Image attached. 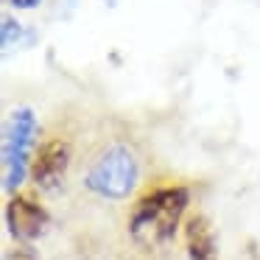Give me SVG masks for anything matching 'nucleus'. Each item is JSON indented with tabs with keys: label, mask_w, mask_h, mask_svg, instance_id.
<instances>
[{
	"label": "nucleus",
	"mask_w": 260,
	"mask_h": 260,
	"mask_svg": "<svg viewBox=\"0 0 260 260\" xmlns=\"http://www.w3.org/2000/svg\"><path fill=\"white\" fill-rule=\"evenodd\" d=\"M185 187H159L143 196L129 215V232L140 246H159L174 238L187 207Z\"/></svg>",
	"instance_id": "1"
},
{
	"label": "nucleus",
	"mask_w": 260,
	"mask_h": 260,
	"mask_svg": "<svg viewBox=\"0 0 260 260\" xmlns=\"http://www.w3.org/2000/svg\"><path fill=\"white\" fill-rule=\"evenodd\" d=\"M37 137V118L28 107H20L12 112L3 135V187L9 193L23 185L28 174L31 151H34Z\"/></svg>",
	"instance_id": "2"
},
{
	"label": "nucleus",
	"mask_w": 260,
	"mask_h": 260,
	"mask_svg": "<svg viewBox=\"0 0 260 260\" xmlns=\"http://www.w3.org/2000/svg\"><path fill=\"white\" fill-rule=\"evenodd\" d=\"M137 185V159L126 146H112L87 171V187L104 199H126Z\"/></svg>",
	"instance_id": "3"
},
{
	"label": "nucleus",
	"mask_w": 260,
	"mask_h": 260,
	"mask_svg": "<svg viewBox=\"0 0 260 260\" xmlns=\"http://www.w3.org/2000/svg\"><path fill=\"white\" fill-rule=\"evenodd\" d=\"M6 224L17 241L31 243L45 232L48 226V213L42 204H37L31 196H14L6 204Z\"/></svg>",
	"instance_id": "4"
},
{
	"label": "nucleus",
	"mask_w": 260,
	"mask_h": 260,
	"mask_svg": "<svg viewBox=\"0 0 260 260\" xmlns=\"http://www.w3.org/2000/svg\"><path fill=\"white\" fill-rule=\"evenodd\" d=\"M70 162V148L64 140L53 137V140L42 143L40 151L34 157V165H31V176L40 187H56L62 182L64 171H68Z\"/></svg>",
	"instance_id": "5"
},
{
	"label": "nucleus",
	"mask_w": 260,
	"mask_h": 260,
	"mask_svg": "<svg viewBox=\"0 0 260 260\" xmlns=\"http://www.w3.org/2000/svg\"><path fill=\"white\" fill-rule=\"evenodd\" d=\"M185 243L190 260H218V249H215L213 226L204 215H193L185 224Z\"/></svg>",
	"instance_id": "6"
},
{
	"label": "nucleus",
	"mask_w": 260,
	"mask_h": 260,
	"mask_svg": "<svg viewBox=\"0 0 260 260\" xmlns=\"http://www.w3.org/2000/svg\"><path fill=\"white\" fill-rule=\"evenodd\" d=\"M20 34H23V28L17 25V20H12V17H3V45H12V42H17L20 40Z\"/></svg>",
	"instance_id": "7"
},
{
	"label": "nucleus",
	"mask_w": 260,
	"mask_h": 260,
	"mask_svg": "<svg viewBox=\"0 0 260 260\" xmlns=\"http://www.w3.org/2000/svg\"><path fill=\"white\" fill-rule=\"evenodd\" d=\"M9 260H37V254L31 252L28 246H20V249H14V252L9 254Z\"/></svg>",
	"instance_id": "8"
},
{
	"label": "nucleus",
	"mask_w": 260,
	"mask_h": 260,
	"mask_svg": "<svg viewBox=\"0 0 260 260\" xmlns=\"http://www.w3.org/2000/svg\"><path fill=\"white\" fill-rule=\"evenodd\" d=\"M12 3H14L17 9H34L37 3H40V0H12Z\"/></svg>",
	"instance_id": "9"
}]
</instances>
